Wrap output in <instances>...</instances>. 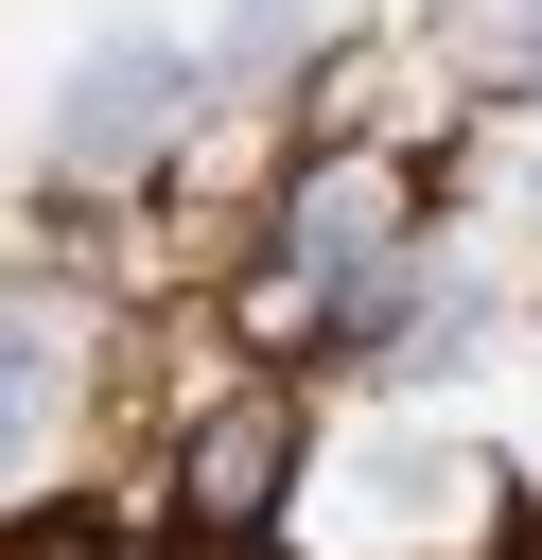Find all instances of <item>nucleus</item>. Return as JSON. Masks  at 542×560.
Wrapping results in <instances>:
<instances>
[{"mask_svg": "<svg viewBox=\"0 0 542 560\" xmlns=\"http://www.w3.org/2000/svg\"><path fill=\"white\" fill-rule=\"evenodd\" d=\"M17 402H35V350H17V315H0V455H17Z\"/></svg>", "mask_w": 542, "mask_h": 560, "instance_id": "obj_1", "label": "nucleus"}]
</instances>
